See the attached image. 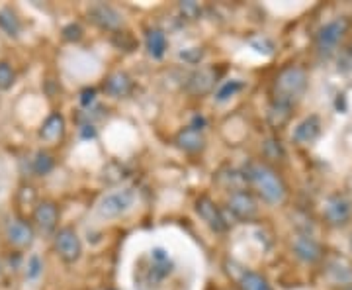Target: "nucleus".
Masks as SVG:
<instances>
[{
    "label": "nucleus",
    "mask_w": 352,
    "mask_h": 290,
    "mask_svg": "<svg viewBox=\"0 0 352 290\" xmlns=\"http://www.w3.org/2000/svg\"><path fill=\"white\" fill-rule=\"evenodd\" d=\"M349 290H352V289H349Z\"/></svg>",
    "instance_id": "nucleus-34"
},
{
    "label": "nucleus",
    "mask_w": 352,
    "mask_h": 290,
    "mask_svg": "<svg viewBox=\"0 0 352 290\" xmlns=\"http://www.w3.org/2000/svg\"><path fill=\"white\" fill-rule=\"evenodd\" d=\"M307 83H309V76L303 67L289 65L286 69H282L274 81V102L296 106L305 94Z\"/></svg>",
    "instance_id": "nucleus-2"
},
{
    "label": "nucleus",
    "mask_w": 352,
    "mask_h": 290,
    "mask_svg": "<svg viewBox=\"0 0 352 290\" xmlns=\"http://www.w3.org/2000/svg\"><path fill=\"white\" fill-rule=\"evenodd\" d=\"M201 55H204V51L198 50V48H196V51H194V55L188 53V51H182V53H180V57H182V59H186V61H190V63H198V61L201 59Z\"/></svg>",
    "instance_id": "nucleus-31"
},
{
    "label": "nucleus",
    "mask_w": 352,
    "mask_h": 290,
    "mask_svg": "<svg viewBox=\"0 0 352 290\" xmlns=\"http://www.w3.org/2000/svg\"><path fill=\"white\" fill-rule=\"evenodd\" d=\"M53 247H55V253L59 255V259H61L63 263H67V265L76 263V261L80 259V255H82V243H80V238H78L75 227L71 226H65L55 231Z\"/></svg>",
    "instance_id": "nucleus-4"
},
{
    "label": "nucleus",
    "mask_w": 352,
    "mask_h": 290,
    "mask_svg": "<svg viewBox=\"0 0 352 290\" xmlns=\"http://www.w3.org/2000/svg\"><path fill=\"white\" fill-rule=\"evenodd\" d=\"M61 36H63L65 41L76 43V41H80L82 36H85V28L78 24V22H71V24H67L63 30H61Z\"/></svg>",
    "instance_id": "nucleus-27"
},
{
    "label": "nucleus",
    "mask_w": 352,
    "mask_h": 290,
    "mask_svg": "<svg viewBox=\"0 0 352 290\" xmlns=\"http://www.w3.org/2000/svg\"><path fill=\"white\" fill-rule=\"evenodd\" d=\"M0 273H2V267H0Z\"/></svg>",
    "instance_id": "nucleus-33"
},
{
    "label": "nucleus",
    "mask_w": 352,
    "mask_h": 290,
    "mask_svg": "<svg viewBox=\"0 0 352 290\" xmlns=\"http://www.w3.org/2000/svg\"><path fill=\"white\" fill-rule=\"evenodd\" d=\"M239 289L241 290H274L272 284L263 277L261 273L254 271H243L239 277Z\"/></svg>",
    "instance_id": "nucleus-23"
},
{
    "label": "nucleus",
    "mask_w": 352,
    "mask_h": 290,
    "mask_svg": "<svg viewBox=\"0 0 352 290\" xmlns=\"http://www.w3.org/2000/svg\"><path fill=\"white\" fill-rule=\"evenodd\" d=\"M321 118L319 116H307L303 118L302 122L296 126L294 134H292V139L298 143V145H311L315 139L321 136Z\"/></svg>",
    "instance_id": "nucleus-17"
},
{
    "label": "nucleus",
    "mask_w": 352,
    "mask_h": 290,
    "mask_svg": "<svg viewBox=\"0 0 352 290\" xmlns=\"http://www.w3.org/2000/svg\"><path fill=\"white\" fill-rule=\"evenodd\" d=\"M41 269H43V265H41L39 257H32V259L28 261V277H30V278L39 277Z\"/></svg>",
    "instance_id": "nucleus-29"
},
{
    "label": "nucleus",
    "mask_w": 352,
    "mask_h": 290,
    "mask_svg": "<svg viewBox=\"0 0 352 290\" xmlns=\"http://www.w3.org/2000/svg\"><path fill=\"white\" fill-rule=\"evenodd\" d=\"M351 249H352V238H351Z\"/></svg>",
    "instance_id": "nucleus-32"
},
{
    "label": "nucleus",
    "mask_w": 352,
    "mask_h": 290,
    "mask_svg": "<svg viewBox=\"0 0 352 290\" xmlns=\"http://www.w3.org/2000/svg\"><path fill=\"white\" fill-rule=\"evenodd\" d=\"M14 83H16V73H14L10 63L0 61V90L12 89Z\"/></svg>",
    "instance_id": "nucleus-26"
},
{
    "label": "nucleus",
    "mask_w": 352,
    "mask_h": 290,
    "mask_svg": "<svg viewBox=\"0 0 352 290\" xmlns=\"http://www.w3.org/2000/svg\"><path fill=\"white\" fill-rule=\"evenodd\" d=\"M94 99H96V90L94 89H85L80 92V104L82 106H90L94 102Z\"/></svg>",
    "instance_id": "nucleus-30"
},
{
    "label": "nucleus",
    "mask_w": 352,
    "mask_h": 290,
    "mask_svg": "<svg viewBox=\"0 0 352 290\" xmlns=\"http://www.w3.org/2000/svg\"><path fill=\"white\" fill-rule=\"evenodd\" d=\"M65 132H67V124H65L63 114L53 112L39 126L38 136L45 143H59L65 138Z\"/></svg>",
    "instance_id": "nucleus-16"
},
{
    "label": "nucleus",
    "mask_w": 352,
    "mask_h": 290,
    "mask_svg": "<svg viewBox=\"0 0 352 290\" xmlns=\"http://www.w3.org/2000/svg\"><path fill=\"white\" fill-rule=\"evenodd\" d=\"M327 277L333 284H342L352 289V265L344 259H333L327 265Z\"/></svg>",
    "instance_id": "nucleus-19"
},
{
    "label": "nucleus",
    "mask_w": 352,
    "mask_h": 290,
    "mask_svg": "<svg viewBox=\"0 0 352 290\" xmlns=\"http://www.w3.org/2000/svg\"><path fill=\"white\" fill-rule=\"evenodd\" d=\"M102 89L110 99H126L133 92V79L126 71H113L112 75L106 76Z\"/></svg>",
    "instance_id": "nucleus-14"
},
{
    "label": "nucleus",
    "mask_w": 352,
    "mask_h": 290,
    "mask_svg": "<svg viewBox=\"0 0 352 290\" xmlns=\"http://www.w3.org/2000/svg\"><path fill=\"white\" fill-rule=\"evenodd\" d=\"M34 222L45 234L55 231L57 226H59V208H57V204L53 200L39 202L38 206L34 208Z\"/></svg>",
    "instance_id": "nucleus-13"
},
{
    "label": "nucleus",
    "mask_w": 352,
    "mask_h": 290,
    "mask_svg": "<svg viewBox=\"0 0 352 290\" xmlns=\"http://www.w3.org/2000/svg\"><path fill=\"white\" fill-rule=\"evenodd\" d=\"M292 251L305 265H315L323 259V245L309 234H296L292 240Z\"/></svg>",
    "instance_id": "nucleus-9"
},
{
    "label": "nucleus",
    "mask_w": 352,
    "mask_h": 290,
    "mask_svg": "<svg viewBox=\"0 0 352 290\" xmlns=\"http://www.w3.org/2000/svg\"><path fill=\"white\" fill-rule=\"evenodd\" d=\"M0 30L6 36H10V38H18L20 36L22 24H20L16 12H14L12 8H8V6H2L0 8Z\"/></svg>",
    "instance_id": "nucleus-22"
},
{
    "label": "nucleus",
    "mask_w": 352,
    "mask_h": 290,
    "mask_svg": "<svg viewBox=\"0 0 352 290\" xmlns=\"http://www.w3.org/2000/svg\"><path fill=\"white\" fill-rule=\"evenodd\" d=\"M215 81H217V71L215 69H200L196 73H192L186 83V90L194 96H201V94H208L210 90L215 87Z\"/></svg>",
    "instance_id": "nucleus-18"
},
{
    "label": "nucleus",
    "mask_w": 352,
    "mask_h": 290,
    "mask_svg": "<svg viewBox=\"0 0 352 290\" xmlns=\"http://www.w3.org/2000/svg\"><path fill=\"white\" fill-rule=\"evenodd\" d=\"M34 227L30 226L25 220H20V218H12L8 220L6 224V240L10 245L18 247V249H25L34 243Z\"/></svg>",
    "instance_id": "nucleus-12"
},
{
    "label": "nucleus",
    "mask_w": 352,
    "mask_h": 290,
    "mask_svg": "<svg viewBox=\"0 0 352 290\" xmlns=\"http://www.w3.org/2000/svg\"><path fill=\"white\" fill-rule=\"evenodd\" d=\"M135 202V192L133 189H122L113 190L104 194L96 206V212L106 218V220H113V218H120L122 214H126L127 210L133 206Z\"/></svg>",
    "instance_id": "nucleus-5"
},
{
    "label": "nucleus",
    "mask_w": 352,
    "mask_h": 290,
    "mask_svg": "<svg viewBox=\"0 0 352 290\" xmlns=\"http://www.w3.org/2000/svg\"><path fill=\"white\" fill-rule=\"evenodd\" d=\"M178 8H180V12L182 16L186 18V20H198L201 14V6L198 2H194V0H186V2H180L178 4Z\"/></svg>",
    "instance_id": "nucleus-28"
},
{
    "label": "nucleus",
    "mask_w": 352,
    "mask_h": 290,
    "mask_svg": "<svg viewBox=\"0 0 352 290\" xmlns=\"http://www.w3.org/2000/svg\"><path fill=\"white\" fill-rule=\"evenodd\" d=\"M352 218V204L346 196L342 194H331L325 206H323V220L329 226L342 227L351 222Z\"/></svg>",
    "instance_id": "nucleus-7"
},
{
    "label": "nucleus",
    "mask_w": 352,
    "mask_h": 290,
    "mask_svg": "<svg viewBox=\"0 0 352 290\" xmlns=\"http://www.w3.org/2000/svg\"><path fill=\"white\" fill-rule=\"evenodd\" d=\"M292 110H294V106L272 101L270 108H268V122H270V126L274 127V130H280V127L286 126L289 122V118H292Z\"/></svg>",
    "instance_id": "nucleus-21"
},
{
    "label": "nucleus",
    "mask_w": 352,
    "mask_h": 290,
    "mask_svg": "<svg viewBox=\"0 0 352 290\" xmlns=\"http://www.w3.org/2000/svg\"><path fill=\"white\" fill-rule=\"evenodd\" d=\"M143 273L147 284H159L175 273V261L164 247H153L147 255Z\"/></svg>",
    "instance_id": "nucleus-3"
},
{
    "label": "nucleus",
    "mask_w": 352,
    "mask_h": 290,
    "mask_svg": "<svg viewBox=\"0 0 352 290\" xmlns=\"http://www.w3.org/2000/svg\"><path fill=\"white\" fill-rule=\"evenodd\" d=\"M346 30H349V22L344 18H335V20H331L325 25H321L317 30V34H315L317 50L323 51V53L335 50L339 45L340 39L344 38Z\"/></svg>",
    "instance_id": "nucleus-8"
},
{
    "label": "nucleus",
    "mask_w": 352,
    "mask_h": 290,
    "mask_svg": "<svg viewBox=\"0 0 352 290\" xmlns=\"http://www.w3.org/2000/svg\"><path fill=\"white\" fill-rule=\"evenodd\" d=\"M227 210L241 222H252L258 216V204L251 192L239 189L227 196Z\"/></svg>",
    "instance_id": "nucleus-6"
},
{
    "label": "nucleus",
    "mask_w": 352,
    "mask_h": 290,
    "mask_svg": "<svg viewBox=\"0 0 352 290\" xmlns=\"http://www.w3.org/2000/svg\"><path fill=\"white\" fill-rule=\"evenodd\" d=\"M145 48H147V53L151 55L153 59H163L164 53H166V48H168V41H166V36H164L163 30H159V28L147 30V34H145Z\"/></svg>",
    "instance_id": "nucleus-20"
},
{
    "label": "nucleus",
    "mask_w": 352,
    "mask_h": 290,
    "mask_svg": "<svg viewBox=\"0 0 352 290\" xmlns=\"http://www.w3.org/2000/svg\"><path fill=\"white\" fill-rule=\"evenodd\" d=\"M239 90H243V83H241V81H227L226 85L217 90V94H215V101L217 102L229 101V99H231V96H235Z\"/></svg>",
    "instance_id": "nucleus-25"
},
{
    "label": "nucleus",
    "mask_w": 352,
    "mask_h": 290,
    "mask_svg": "<svg viewBox=\"0 0 352 290\" xmlns=\"http://www.w3.org/2000/svg\"><path fill=\"white\" fill-rule=\"evenodd\" d=\"M88 16L100 30H106V32H116L118 34L122 24H124L122 14L118 12L113 6H110V4H94V6H90Z\"/></svg>",
    "instance_id": "nucleus-11"
},
{
    "label": "nucleus",
    "mask_w": 352,
    "mask_h": 290,
    "mask_svg": "<svg viewBox=\"0 0 352 290\" xmlns=\"http://www.w3.org/2000/svg\"><path fill=\"white\" fill-rule=\"evenodd\" d=\"M243 178L258 192L268 204H282L288 196V187L270 165L263 161H249L243 169Z\"/></svg>",
    "instance_id": "nucleus-1"
},
{
    "label": "nucleus",
    "mask_w": 352,
    "mask_h": 290,
    "mask_svg": "<svg viewBox=\"0 0 352 290\" xmlns=\"http://www.w3.org/2000/svg\"><path fill=\"white\" fill-rule=\"evenodd\" d=\"M175 143L178 149H182L184 153H190V155H198L206 149V138L201 134L200 130L196 127H182L178 134L175 136Z\"/></svg>",
    "instance_id": "nucleus-15"
},
{
    "label": "nucleus",
    "mask_w": 352,
    "mask_h": 290,
    "mask_svg": "<svg viewBox=\"0 0 352 290\" xmlns=\"http://www.w3.org/2000/svg\"><path fill=\"white\" fill-rule=\"evenodd\" d=\"M53 167H55V159H53V155L47 152H38L34 155V159H32V171H34L38 177L50 175L51 171H53Z\"/></svg>",
    "instance_id": "nucleus-24"
},
{
    "label": "nucleus",
    "mask_w": 352,
    "mask_h": 290,
    "mask_svg": "<svg viewBox=\"0 0 352 290\" xmlns=\"http://www.w3.org/2000/svg\"><path fill=\"white\" fill-rule=\"evenodd\" d=\"M196 214L200 216L201 222L215 234H223L227 229L226 216L221 212V208L206 194L196 200Z\"/></svg>",
    "instance_id": "nucleus-10"
}]
</instances>
